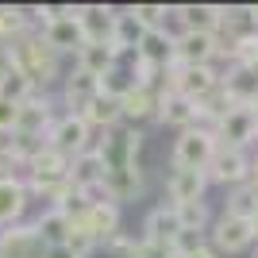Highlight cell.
Listing matches in <instances>:
<instances>
[{"instance_id":"24","label":"cell","mask_w":258,"mask_h":258,"mask_svg":"<svg viewBox=\"0 0 258 258\" xmlns=\"http://www.w3.org/2000/svg\"><path fill=\"white\" fill-rule=\"evenodd\" d=\"M81 119H85L93 131H112L123 123V112H119V97H108V93H97V97L89 100V108L81 112Z\"/></svg>"},{"instance_id":"26","label":"cell","mask_w":258,"mask_h":258,"mask_svg":"<svg viewBox=\"0 0 258 258\" xmlns=\"http://www.w3.org/2000/svg\"><path fill=\"white\" fill-rule=\"evenodd\" d=\"M104 193L112 205H123V201H135L143 193V170L131 166V170H116V173H104Z\"/></svg>"},{"instance_id":"31","label":"cell","mask_w":258,"mask_h":258,"mask_svg":"<svg viewBox=\"0 0 258 258\" xmlns=\"http://www.w3.org/2000/svg\"><path fill=\"white\" fill-rule=\"evenodd\" d=\"M135 16H139L151 31H162V27L173 20V8H166V4H135Z\"/></svg>"},{"instance_id":"1","label":"cell","mask_w":258,"mask_h":258,"mask_svg":"<svg viewBox=\"0 0 258 258\" xmlns=\"http://www.w3.org/2000/svg\"><path fill=\"white\" fill-rule=\"evenodd\" d=\"M12 46V62L20 66L23 74L35 81V89L39 85H50L54 77L62 74V54L58 50H50V46L39 39V31H27L23 39H16V43H8Z\"/></svg>"},{"instance_id":"32","label":"cell","mask_w":258,"mask_h":258,"mask_svg":"<svg viewBox=\"0 0 258 258\" xmlns=\"http://www.w3.org/2000/svg\"><path fill=\"white\" fill-rule=\"evenodd\" d=\"M131 258H177V250H173V243L139 239V243H135V250H131Z\"/></svg>"},{"instance_id":"28","label":"cell","mask_w":258,"mask_h":258,"mask_svg":"<svg viewBox=\"0 0 258 258\" xmlns=\"http://www.w3.org/2000/svg\"><path fill=\"white\" fill-rule=\"evenodd\" d=\"M35 93H39V89H35V81H31L27 74H23L20 66H12L8 74L0 77V97H4V100H12V104H27V100H31Z\"/></svg>"},{"instance_id":"16","label":"cell","mask_w":258,"mask_h":258,"mask_svg":"<svg viewBox=\"0 0 258 258\" xmlns=\"http://www.w3.org/2000/svg\"><path fill=\"white\" fill-rule=\"evenodd\" d=\"M181 216H177V208L166 201V205L151 208L147 212V220H143V239H154V243H177V235H181Z\"/></svg>"},{"instance_id":"34","label":"cell","mask_w":258,"mask_h":258,"mask_svg":"<svg viewBox=\"0 0 258 258\" xmlns=\"http://www.w3.org/2000/svg\"><path fill=\"white\" fill-rule=\"evenodd\" d=\"M197 247H205V231H181L177 243H173L177 254H189V250H197Z\"/></svg>"},{"instance_id":"8","label":"cell","mask_w":258,"mask_h":258,"mask_svg":"<svg viewBox=\"0 0 258 258\" xmlns=\"http://www.w3.org/2000/svg\"><path fill=\"white\" fill-rule=\"evenodd\" d=\"M39 39H43L50 50L74 54V58H77V50L85 46V31H81V20H77V16H54V20H43Z\"/></svg>"},{"instance_id":"14","label":"cell","mask_w":258,"mask_h":258,"mask_svg":"<svg viewBox=\"0 0 258 258\" xmlns=\"http://www.w3.org/2000/svg\"><path fill=\"white\" fill-rule=\"evenodd\" d=\"M27 201H31V193H27V181L20 173L16 177H0V227L20 224L23 212H27Z\"/></svg>"},{"instance_id":"21","label":"cell","mask_w":258,"mask_h":258,"mask_svg":"<svg viewBox=\"0 0 258 258\" xmlns=\"http://www.w3.org/2000/svg\"><path fill=\"white\" fill-rule=\"evenodd\" d=\"M77 20H81L85 43H108L112 46V27H116V12L112 8H104V4H85V8H77Z\"/></svg>"},{"instance_id":"6","label":"cell","mask_w":258,"mask_h":258,"mask_svg":"<svg viewBox=\"0 0 258 258\" xmlns=\"http://www.w3.org/2000/svg\"><path fill=\"white\" fill-rule=\"evenodd\" d=\"M170 89L181 93V97H189L193 104H201L208 93L220 89V74H216V66H173L170 70Z\"/></svg>"},{"instance_id":"12","label":"cell","mask_w":258,"mask_h":258,"mask_svg":"<svg viewBox=\"0 0 258 258\" xmlns=\"http://www.w3.org/2000/svg\"><path fill=\"white\" fill-rule=\"evenodd\" d=\"M205 189H208V173L205 170H173L170 181H166V197H170L173 208L205 201Z\"/></svg>"},{"instance_id":"10","label":"cell","mask_w":258,"mask_h":258,"mask_svg":"<svg viewBox=\"0 0 258 258\" xmlns=\"http://www.w3.org/2000/svg\"><path fill=\"white\" fill-rule=\"evenodd\" d=\"M205 173H208V181H216V185L239 189V185L250 181V158H247V151H227V147H220Z\"/></svg>"},{"instance_id":"5","label":"cell","mask_w":258,"mask_h":258,"mask_svg":"<svg viewBox=\"0 0 258 258\" xmlns=\"http://www.w3.org/2000/svg\"><path fill=\"white\" fill-rule=\"evenodd\" d=\"M46 143H50L54 151H62L66 158H77V154L93 151V127H89L81 116L66 112V116H58V119L50 123V131H46Z\"/></svg>"},{"instance_id":"20","label":"cell","mask_w":258,"mask_h":258,"mask_svg":"<svg viewBox=\"0 0 258 258\" xmlns=\"http://www.w3.org/2000/svg\"><path fill=\"white\" fill-rule=\"evenodd\" d=\"M154 119H162V123H170V127L177 131H189L197 127V104L189 97H181V93H162L158 97V112H154Z\"/></svg>"},{"instance_id":"23","label":"cell","mask_w":258,"mask_h":258,"mask_svg":"<svg viewBox=\"0 0 258 258\" xmlns=\"http://www.w3.org/2000/svg\"><path fill=\"white\" fill-rule=\"evenodd\" d=\"M119 112H123V123H139V119H151L158 112V93L147 85H131L123 97H119Z\"/></svg>"},{"instance_id":"7","label":"cell","mask_w":258,"mask_h":258,"mask_svg":"<svg viewBox=\"0 0 258 258\" xmlns=\"http://www.w3.org/2000/svg\"><path fill=\"white\" fill-rule=\"evenodd\" d=\"M220 58V39L205 31H177L173 39V66H212Z\"/></svg>"},{"instance_id":"30","label":"cell","mask_w":258,"mask_h":258,"mask_svg":"<svg viewBox=\"0 0 258 258\" xmlns=\"http://www.w3.org/2000/svg\"><path fill=\"white\" fill-rule=\"evenodd\" d=\"M177 216H181V227H185V231H208V205H205V201L181 205V208H177Z\"/></svg>"},{"instance_id":"35","label":"cell","mask_w":258,"mask_h":258,"mask_svg":"<svg viewBox=\"0 0 258 258\" xmlns=\"http://www.w3.org/2000/svg\"><path fill=\"white\" fill-rule=\"evenodd\" d=\"M46 258H85V254L74 250L70 243H54V247H46Z\"/></svg>"},{"instance_id":"22","label":"cell","mask_w":258,"mask_h":258,"mask_svg":"<svg viewBox=\"0 0 258 258\" xmlns=\"http://www.w3.org/2000/svg\"><path fill=\"white\" fill-rule=\"evenodd\" d=\"M97 93H100V81L89 77V74H81L77 66H74V74H66V81H62V100H66V108H70L74 116H81Z\"/></svg>"},{"instance_id":"17","label":"cell","mask_w":258,"mask_h":258,"mask_svg":"<svg viewBox=\"0 0 258 258\" xmlns=\"http://www.w3.org/2000/svg\"><path fill=\"white\" fill-rule=\"evenodd\" d=\"M220 89L227 93L231 104H250L254 108V100H258V70H250V66H231L227 74H220Z\"/></svg>"},{"instance_id":"9","label":"cell","mask_w":258,"mask_h":258,"mask_svg":"<svg viewBox=\"0 0 258 258\" xmlns=\"http://www.w3.org/2000/svg\"><path fill=\"white\" fill-rule=\"evenodd\" d=\"M208 235H212V250L216 254H239V250H247L250 243H254L250 220H239V216H227V212L208 227Z\"/></svg>"},{"instance_id":"3","label":"cell","mask_w":258,"mask_h":258,"mask_svg":"<svg viewBox=\"0 0 258 258\" xmlns=\"http://www.w3.org/2000/svg\"><path fill=\"white\" fill-rule=\"evenodd\" d=\"M104 162V173H116V170H131L135 158H139V147H143V135L131 123H119V127L104 131V139L93 143Z\"/></svg>"},{"instance_id":"36","label":"cell","mask_w":258,"mask_h":258,"mask_svg":"<svg viewBox=\"0 0 258 258\" xmlns=\"http://www.w3.org/2000/svg\"><path fill=\"white\" fill-rule=\"evenodd\" d=\"M177 258H216V250H212V247H208V243H205V247L189 250V254H177Z\"/></svg>"},{"instance_id":"27","label":"cell","mask_w":258,"mask_h":258,"mask_svg":"<svg viewBox=\"0 0 258 258\" xmlns=\"http://www.w3.org/2000/svg\"><path fill=\"white\" fill-rule=\"evenodd\" d=\"M35 231H39V239H43L46 247L66 243V235H70V212H66V208H46V212L35 220Z\"/></svg>"},{"instance_id":"2","label":"cell","mask_w":258,"mask_h":258,"mask_svg":"<svg viewBox=\"0 0 258 258\" xmlns=\"http://www.w3.org/2000/svg\"><path fill=\"white\" fill-rule=\"evenodd\" d=\"M220 143H216L212 127H189L173 139V170H208V162L216 158Z\"/></svg>"},{"instance_id":"33","label":"cell","mask_w":258,"mask_h":258,"mask_svg":"<svg viewBox=\"0 0 258 258\" xmlns=\"http://www.w3.org/2000/svg\"><path fill=\"white\" fill-rule=\"evenodd\" d=\"M20 108L23 104H12V100L0 97V135H16L20 131Z\"/></svg>"},{"instance_id":"40","label":"cell","mask_w":258,"mask_h":258,"mask_svg":"<svg viewBox=\"0 0 258 258\" xmlns=\"http://www.w3.org/2000/svg\"><path fill=\"white\" fill-rule=\"evenodd\" d=\"M254 258H258V254H254Z\"/></svg>"},{"instance_id":"38","label":"cell","mask_w":258,"mask_h":258,"mask_svg":"<svg viewBox=\"0 0 258 258\" xmlns=\"http://www.w3.org/2000/svg\"><path fill=\"white\" fill-rule=\"evenodd\" d=\"M250 231H254V243H258V216L250 220Z\"/></svg>"},{"instance_id":"15","label":"cell","mask_w":258,"mask_h":258,"mask_svg":"<svg viewBox=\"0 0 258 258\" xmlns=\"http://www.w3.org/2000/svg\"><path fill=\"white\" fill-rule=\"evenodd\" d=\"M54 119H58V116H54L50 100L35 93V97L20 108V131H16V135H23V139H43L46 143V131H50Z\"/></svg>"},{"instance_id":"13","label":"cell","mask_w":258,"mask_h":258,"mask_svg":"<svg viewBox=\"0 0 258 258\" xmlns=\"http://www.w3.org/2000/svg\"><path fill=\"white\" fill-rule=\"evenodd\" d=\"M173 20L181 23V31L216 35L224 27V8H220V4H177V8H173Z\"/></svg>"},{"instance_id":"25","label":"cell","mask_w":258,"mask_h":258,"mask_svg":"<svg viewBox=\"0 0 258 258\" xmlns=\"http://www.w3.org/2000/svg\"><path fill=\"white\" fill-rule=\"evenodd\" d=\"M173 39H177V31H170V27L147 31V39H143V46L135 54H139L143 62L158 66V70H173Z\"/></svg>"},{"instance_id":"18","label":"cell","mask_w":258,"mask_h":258,"mask_svg":"<svg viewBox=\"0 0 258 258\" xmlns=\"http://www.w3.org/2000/svg\"><path fill=\"white\" fill-rule=\"evenodd\" d=\"M147 23L135 16V8L127 12H116V27H112V46H116V54L123 58V54H135L143 46V39H147Z\"/></svg>"},{"instance_id":"29","label":"cell","mask_w":258,"mask_h":258,"mask_svg":"<svg viewBox=\"0 0 258 258\" xmlns=\"http://www.w3.org/2000/svg\"><path fill=\"white\" fill-rule=\"evenodd\" d=\"M227 216H239V220H254L258 216V189L254 185H239V189H231V197H227Z\"/></svg>"},{"instance_id":"19","label":"cell","mask_w":258,"mask_h":258,"mask_svg":"<svg viewBox=\"0 0 258 258\" xmlns=\"http://www.w3.org/2000/svg\"><path fill=\"white\" fill-rule=\"evenodd\" d=\"M77 70L89 74V77H97V81H104L112 70H119L116 46H108V43H85L81 50H77Z\"/></svg>"},{"instance_id":"11","label":"cell","mask_w":258,"mask_h":258,"mask_svg":"<svg viewBox=\"0 0 258 258\" xmlns=\"http://www.w3.org/2000/svg\"><path fill=\"white\" fill-rule=\"evenodd\" d=\"M0 258H46V243L35 224H12L0 231Z\"/></svg>"},{"instance_id":"4","label":"cell","mask_w":258,"mask_h":258,"mask_svg":"<svg viewBox=\"0 0 258 258\" xmlns=\"http://www.w3.org/2000/svg\"><path fill=\"white\" fill-rule=\"evenodd\" d=\"M216 143L227 151H247L258 143V112L250 104H231L216 123Z\"/></svg>"},{"instance_id":"37","label":"cell","mask_w":258,"mask_h":258,"mask_svg":"<svg viewBox=\"0 0 258 258\" xmlns=\"http://www.w3.org/2000/svg\"><path fill=\"white\" fill-rule=\"evenodd\" d=\"M250 185L258 189V151H254V158H250Z\"/></svg>"},{"instance_id":"39","label":"cell","mask_w":258,"mask_h":258,"mask_svg":"<svg viewBox=\"0 0 258 258\" xmlns=\"http://www.w3.org/2000/svg\"><path fill=\"white\" fill-rule=\"evenodd\" d=\"M254 112H258V100H254Z\"/></svg>"}]
</instances>
